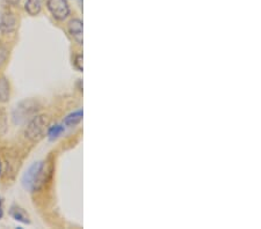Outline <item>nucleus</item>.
Listing matches in <instances>:
<instances>
[{"label":"nucleus","mask_w":261,"mask_h":229,"mask_svg":"<svg viewBox=\"0 0 261 229\" xmlns=\"http://www.w3.org/2000/svg\"><path fill=\"white\" fill-rule=\"evenodd\" d=\"M51 170H47L43 161L33 163L22 176V185L27 191L40 190L47 181V175Z\"/></svg>","instance_id":"obj_1"},{"label":"nucleus","mask_w":261,"mask_h":229,"mask_svg":"<svg viewBox=\"0 0 261 229\" xmlns=\"http://www.w3.org/2000/svg\"><path fill=\"white\" fill-rule=\"evenodd\" d=\"M49 117L46 115L34 116L25 130V137L29 141H40L49 128Z\"/></svg>","instance_id":"obj_2"},{"label":"nucleus","mask_w":261,"mask_h":229,"mask_svg":"<svg viewBox=\"0 0 261 229\" xmlns=\"http://www.w3.org/2000/svg\"><path fill=\"white\" fill-rule=\"evenodd\" d=\"M39 104L33 100L23 101L20 103L13 114V119L18 124H23L27 121H30L39 111Z\"/></svg>","instance_id":"obj_3"},{"label":"nucleus","mask_w":261,"mask_h":229,"mask_svg":"<svg viewBox=\"0 0 261 229\" xmlns=\"http://www.w3.org/2000/svg\"><path fill=\"white\" fill-rule=\"evenodd\" d=\"M47 8L57 21H64L71 14L67 0H47Z\"/></svg>","instance_id":"obj_4"},{"label":"nucleus","mask_w":261,"mask_h":229,"mask_svg":"<svg viewBox=\"0 0 261 229\" xmlns=\"http://www.w3.org/2000/svg\"><path fill=\"white\" fill-rule=\"evenodd\" d=\"M18 28V19L12 12H4L0 15V32L2 34H12Z\"/></svg>","instance_id":"obj_5"},{"label":"nucleus","mask_w":261,"mask_h":229,"mask_svg":"<svg viewBox=\"0 0 261 229\" xmlns=\"http://www.w3.org/2000/svg\"><path fill=\"white\" fill-rule=\"evenodd\" d=\"M68 33L73 37V40L78 44L84 43V28H82V21L80 19H73L68 22L67 26Z\"/></svg>","instance_id":"obj_6"},{"label":"nucleus","mask_w":261,"mask_h":229,"mask_svg":"<svg viewBox=\"0 0 261 229\" xmlns=\"http://www.w3.org/2000/svg\"><path fill=\"white\" fill-rule=\"evenodd\" d=\"M9 214H11V217L14 219V220L21 222V224H30V218L28 213H27L22 207L18 206V205H13L11 210H9Z\"/></svg>","instance_id":"obj_7"},{"label":"nucleus","mask_w":261,"mask_h":229,"mask_svg":"<svg viewBox=\"0 0 261 229\" xmlns=\"http://www.w3.org/2000/svg\"><path fill=\"white\" fill-rule=\"evenodd\" d=\"M44 1H46V0H26V4H25L26 12L32 16L39 15L41 11H42Z\"/></svg>","instance_id":"obj_8"},{"label":"nucleus","mask_w":261,"mask_h":229,"mask_svg":"<svg viewBox=\"0 0 261 229\" xmlns=\"http://www.w3.org/2000/svg\"><path fill=\"white\" fill-rule=\"evenodd\" d=\"M82 117H84V111H82L81 109H79V110L73 111L71 112L70 115H67L66 117L64 118L63 124L65 126H75L82 121Z\"/></svg>","instance_id":"obj_9"},{"label":"nucleus","mask_w":261,"mask_h":229,"mask_svg":"<svg viewBox=\"0 0 261 229\" xmlns=\"http://www.w3.org/2000/svg\"><path fill=\"white\" fill-rule=\"evenodd\" d=\"M11 96V86H9V81L6 78L0 79V102L5 103L9 100Z\"/></svg>","instance_id":"obj_10"},{"label":"nucleus","mask_w":261,"mask_h":229,"mask_svg":"<svg viewBox=\"0 0 261 229\" xmlns=\"http://www.w3.org/2000/svg\"><path fill=\"white\" fill-rule=\"evenodd\" d=\"M64 124H54L48 128L47 130V136L49 140L51 141H54V140H56L58 137H60L62 133L64 132Z\"/></svg>","instance_id":"obj_11"},{"label":"nucleus","mask_w":261,"mask_h":229,"mask_svg":"<svg viewBox=\"0 0 261 229\" xmlns=\"http://www.w3.org/2000/svg\"><path fill=\"white\" fill-rule=\"evenodd\" d=\"M7 131V114L4 108H0V135Z\"/></svg>","instance_id":"obj_12"},{"label":"nucleus","mask_w":261,"mask_h":229,"mask_svg":"<svg viewBox=\"0 0 261 229\" xmlns=\"http://www.w3.org/2000/svg\"><path fill=\"white\" fill-rule=\"evenodd\" d=\"M9 57V51L4 44L0 42V67L4 66L7 63V59Z\"/></svg>","instance_id":"obj_13"},{"label":"nucleus","mask_w":261,"mask_h":229,"mask_svg":"<svg viewBox=\"0 0 261 229\" xmlns=\"http://www.w3.org/2000/svg\"><path fill=\"white\" fill-rule=\"evenodd\" d=\"M74 67L77 68L79 72H82L84 67H82V54H77L74 58Z\"/></svg>","instance_id":"obj_14"},{"label":"nucleus","mask_w":261,"mask_h":229,"mask_svg":"<svg viewBox=\"0 0 261 229\" xmlns=\"http://www.w3.org/2000/svg\"><path fill=\"white\" fill-rule=\"evenodd\" d=\"M4 214H5V211H4V199H2V198L0 197V219L4 218Z\"/></svg>","instance_id":"obj_15"},{"label":"nucleus","mask_w":261,"mask_h":229,"mask_svg":"<svg viewBox=\"0 0 261 229\" xmlns=\"http://www.w3.org/2000/svg\"><path fill=\"white\" fill-rule=\"evenodd\" d=\"M19 1H20V0H5L6 4L9 5V6H15V5H18V4H19Z\"/></svg>","instance_id":"obj_16"},{"label":"nucleus","mask_w":261,"mask_h":229,"mask_svg":"<svg viewBox=\"0 0 261 229\" xmlns=\"http://www.w3.org/2000/svg\"><path fill=\"white\" fill-rule=\"evenodd\" d=\"M1 169H2V167H1V162H0V174H1Z\"/></svg>","instance_id":"obj_17"}]
</instances>
